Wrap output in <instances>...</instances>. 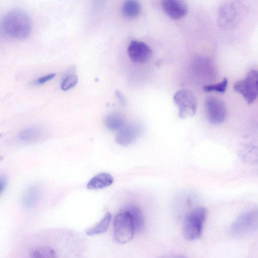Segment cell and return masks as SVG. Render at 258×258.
<instances>
[{
	"mask_svg": "<svg viewBox=\"0 0 258 258\" xmlns=\"http://www.w3.org/2000/svg\"><path fill=\"white\" fill-rule=\"evenodd\" d=\"M111 219V214L109 212L106 213L97 224L86 230V234L93 236L105 233L109 227Z\"/></svg>",
	"mask_w": 258,
	"mask_h": 258,
	"instance_id": "17",
	"label": "cell"
},
{
	"mask_svg": "<svg viewBox=\"0 0 258 258\" xmlns=\"http://www.w3.org/2000/svg\"><path fill=\"white\" fill-rule=\"evenodd\" d=\"M78 77L73 74L67 75L60 83V88L63 91H67L73 88L78 82Z\"/></svg>",
	"mask_w": 258,
	"mask_h": 258,
	"instance_id": "21",
	"label": "cell"
},
{
	"mask_svg": "<svg viewBox=\"0 0 258 258\" xmlns=\"http://www.w3.org/2000/svg\"><path fill=\"white\" fill-rule=\"evenodd\" d=\"M127 54L130 59L136 63H144L151 57L152 51L146 43L134 40L127 47Z\"/></svg>",
	"mask_w": 258,
	"mask_h": 258,
	"instance_id": "8",
	"label": "cell"
},
{
	"mask_svg": "<svg viewBox=\"0 0 258 258\" xmlns=\"http://www.w3.org/2000/svg\"><path fill=\"white\" fill-rule=\"evenodd\" d=\"M44 135V129L39 125H33L22 130L19 134V138L27 143L35 142L41 139Z\"/></svg>",
	"mask_w": 258,
	"mask_h": 258,
	"instance_id": "14",
	"label": "cell"
},
{
	"mask_svg": "<svg viewBox=\"0 0 258 258\" xmlns=\"http://www.w3.org/2000/svg\"><path fill=\"white\" fill-rule=\"evenodd\" d=\"M141 11V6L137 1L130 0L125 1L122 7L123 15L130 18H133L138 16Z\"/></svg>",
	"mask_w": 258,
	"mask_h": 258,
	"instance_id": "18",
	"label": "cell"
},
{
	"mask_svg": "<svg viewBox=\"0 0 258 258\" xmlns=\"http://www.w3.org/2000/svg\"><path fill=\"white\" fill-rule=\"evenodd\" d=\"M258 230V207L247 210L234 221L230 229L231 235L236 237L248 236Z\"/></svg>",
	"mask_w": 258,
	"mask_h": 258,
	"instance_id": "2",
	"label": "cell"
},
{
	"mask_svg": "<svg viewBox=\"0 0 258 258\" xmlns=\"http://www.w3.org/2000/svg\"><path fill=\"white\" fill-rule=\"evenodd\" d=\"M207 215V209L199 207L186 216L183 227V236L186 240L192 241L200 237Z\"/></svg>",
	"mask_w": 258,
	"mask_h": 258,
	"instance_id": "3",
	"label": "cell"
},
{
	"mask_svg": "<svg viewBox=\"0 0 258 258\" xmlns=\"http://www.w3.org/2000/svg\"><path fill=\"white\" fill-rule=\"evenodd\" d=\"M55 76V74H50L49 75H47L46 76H43L40 78H39L38 80H37L36 81H35V83L38 84V85H41L43 84H44L48 81L51 80L53 78H54Z\"/></svg>",
	"mask_w": 258,
	"mask_h": 258,
	"instance_id": "23",
	"label": "cell"
},
{
	"mask_svg": "<svg viewBox=\"0 0 258 258\" xmlns=\"http://www.w3.org/2000/svg\"><path fill=\"white\" fill-rule=\"evenodd\" d=\"M131 217L135 234L143 232L145 228L144 217L141 209L137 206L131 205L125 208Z\"/></svg>",
	"mask_w": 258,
	"mask_h": 258,
	"instance_id": "12",
	"label": "cell"
},
{
	"mask_svg": "<svg viewBox=\"0 0 258 258\" xmlns=\"http://www.w3.org/2000/svg\"><path fill=\"white\" fill-rule=\"evenodd\" d=\"M142 132L143 128L141 125L138 124L125 125L119 131L116 137V142L121 146H128L138 139Z\"/></svg>",
	"mask_w": 258,
	"mask_h": 258,
	"instance_id": "9",
	"label": "cell"
},
{
	"mask_svg": "<svg viewBox=\"0 0 258 258\" xmlns=\"http://www.w3.org/2000/svg\"><path fill=\"white\" fill-rule=\"evenodd\" d=\"M7 183V179L5 176H1L0 179V188L1 191L3 192V191L6 188Z\"/></svg>",
	"mask_w": 258,
	"mask_h": 258,
	"instance_id": "25",
	"label": "cell"
},
{
	"mask_svg": "<svg viewBox=\"0 0 258 258\" xmlns=\"http://www.w3.org/2000/svg\"><path fill=\"white\" fill-rule=\"evenodd\" d=\"M161 5L165 12L171 18L178 19L187 13V8L185 3L178 0H164Z\"/></svg>",
	"mask_w": 258,
	"mask_h": 258,
	"instance_id": "10",
	"label": "cell"
},
{
	"mask_svg": "<svg viewBox=\"0 0 258 258\" xmlns=\"http://www.w3.org/2000/svg\"><path fill=\"white\" fill-rule=\"evenodd\" d=\"M29 258H57L55 250L50 246H42L34 249Z\"/></svg>",
	"mask_w": 258,
	"mask_h": 258,
	"instance_id": "19",
	"label": "cell"
},
{
	"mask_svg": "<svg viewBox=\"0 0 258 258\" xmlns=\"http://www.w3.org/2000/svg\"><path fill=\"white\" fill-rule=\"evenodd\" d=\"M159 258H187L186 256L177 253H168L164 254Z\"/></svg>",
	"mask_w": 258,
	"mask_h": 258,
	"instance_id": "24",
	"label": "cell"
},
{
	"mask_svg": "<svg viewBox=\"0 0 258 258\" xmlns=\"http://www.w3.org/2000/svg\"><path fill=\"white\" fill-rule=\"evenodd\" d=\"M173 100L178 108V115L181 119L194 116L197 109V102L193 93L187 89L178 91Z\"/></svg>",
	"mask_w": 258,
	"mask_h": 258,
	"instance_id": "6",
	"label": "cell"
},
{
	"mask_svg": "<svg viewBox=\"0 0 258 258\" xmlns=\"http://www.w3.org/2000/svg\"><path fill=\"white\" fill-rule=\"evenodd\" d=\"M205 107L208 120L213 124L224 122L227 116L224 103L215 97H209L205 100Z\"/></svg>",
	"mask_w": 258,
	"mask_h": 258,
	"instance_id": "7",
	"label": "cell"
},
{
	"mask_svg": "<svg viewBox=\"0 0 258 258\" xmlns=\"http://www.w3.org/2000/svg\"><path fill=\"white\" fill-rule=\"evenodd\" d=\"M104 124L109 130L119 131L125 125V120L121 114L113 113L106 117Z\"/></svg>",
	"mask_w": 258,
	"mask_h": 258,
	"instance_id": "16",
	"label": "cell"
},
{
	"mask_svg": "<svg viewBox=\"0 0 258 258\" xmlns=\"http://www.w3.org/2000/svg\"><path fill=\"white\" fill-rule=\"evenodd\" d=\"M2 26L3 32L9 37L21 40L30 35L32 22L27 13L20 9H14L5 15Z\"/></svg>",
	"mask_w": 258,
	"mask_h": 258,
	"instance_id": "1",
	"label": "cell"
},
{
	"mask_svg": "<svg viewBox=\"0 0 258 258\" xmlns=\"http://www.w3.org/2000/svg\"><path fill=\"white\" fill-rule=\"evenodd\" d=\"M233 88L248 103H252L258 97V70L250 71L245 78L236 82Z\"/></svg>",
	"mask_w": 258,
	"mask_h": 258,
	"instance_id": "5",
	"label": "cell"
},
{
	"mask_svg": "<svg viewBox=\"0 0 258 258\" xmlns=\"http://www.w3.org/2000/svg\"><path fill=\"white\" fill-rule=\"evenodd\" d=\"M41 196V190L37 185L29 187L25 191L23 197V203L28 208L33 207L39 201Z\"/></svg>",
	"mask_w": 258,
	"mask_h": 258,
	"instance_id": "15",
	"label": "cell"
},
{
	"mask_svg": "<svg viewBox=\"0 0 258 258\" xmlns=\"http://www.w3.org/2000/svg\"><path fill=\"white\" fill-rule=\"evenodd\" d=\"M135 234L132 221L128 212L125 209L119 212L113 220V237L120 244L130 242Z\"/></svg>",
	"mask_w": 258,
	"mask_h": 258,
	"instance_id": "4",
	"label": "cell"
},
{
	"mask_svg": "<svg viewBox=\"0 0 258 258\" xmlns=\"http://www.w3.org/2000/svg\"><path fill=\"white\" fill-rule=\"evenodd\" d=\"M113 177L109 173L102 172L92 177L87 183L89 189H99L111 185L113 182Z\"/></svg>",
	"mask_w": 258,
	"mask_h": 258,
	"instance_id": "13",
	"label": "cell"
},
{
	"mask_svg": "<svg viewBox=\"0 0 258 258\" xmlns=\"http://www.w3.org/2000/svg\"><path fill=\"white\" fill-rule=\"evenodd\" d=\"M117 94V96L118 98V99L122 102L123 103L124 101V98L123 97H122V96L121 95V94H120L119 92H117L116 93Z\"/></svg>",
	"mask_w": 258,
	"mask_h": 258,
	"instance_id": "26",
	"label": "cell"
},
{
	"mask_svg": "<svg viewBox=\"0 0 258 258\" xmlns=\"http://www.w3.org/2000/svg\"><path fill=\"white\" fill-rule=\"evenodd\" d=\"M238 156L244 163L258 164V147L252 144L242 145L238 150Z\"/></svg>",
	"mask_w": 258,
	"mask_h": 258,
	"instance_id": "11",
	"label": "cell"
},
{
	"mask_svg": "<svg viewBox=\"0 0 258 258\" xmlns=\"http://www.w3.org/2000/svg\"><path fill=\"white\" fill-rule=\"evenodd\" d=\"M228 84V80L226 78L219 83L206 85L203 87L205 92L216 91L220 93H224L226 91Z\"/></svg>",
	"mask_w": 258,
	"mask_h": 258,
	"instance_id": "22",
	"label": "cell"
},
{
	"mask_svg": "<svg viewBox=\"0 0 258 258\" xmlns=\"http://www.w3.org/2000/svg\"><path fill=\"white\" fill-rule=\"evenodd\" d=\"M236 13L235 8L231 5L221 8L220 11V21L221 24L228 25L229 23L234 21L236 17Z\"/></svg>",
	"mask_w": 258,
	"mask_h": 258,
	"instance_id": "20",
	"label": "cell"
}]
</instances>
